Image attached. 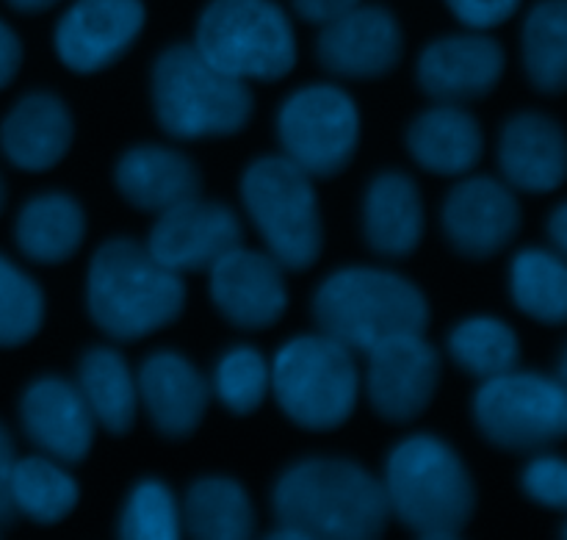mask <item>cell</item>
I'll use <instances>...</instances> for the list:
<instances>
[{
	"label": "cell",
	"instance_id": "603a6c76",
	"mask_svg": "<svg viewBox=\"0 0 567 540\" xmlns=\"http://www.w3.org/2000/svg\"><path fill=\"white\" fill-rule=\"evenodd\" d=\"M424 236V203L404 172H382L365 194V242L377 255L408 258Z\"/></svg>",
	"mask_w": 567,
	"mask_h": 540
},
{
	"label": "cell",
	"instance_id": "4dcf8cb0",
	"mask_svg": "<svg viewBox=\"0 0 567 540\" xmlns=\"http://www.w3.org/2000/svg\"><path fill=\"white\" fill-rule=\"evenodd\" d=\"M449 353L468 375L480 380L507 375L518 366L520 347L513 327L491 316L465 319L449 338Z\"/></svg>",
	"mask_w": 567,
	"mask_h": 540
},
{
	"label": "cell",
	"instance_id": "f35d334b",
	"mask_svg": "<svg viewBox=\"0 0 567 540\" xmlns=\"http://www.w3.org/2000/svg\"><path fill=\"white\" fill-rule=\"evenodd\" d=\"M360 0H293V9L299 11V17L308 22H330L336 17L347 14L349 9H354Z\"/></svg>",
	"mask_w": 567,
	"mask_h": 540
},
{
	"label": "cell",
	"instance_id": "d4e9b609",
	"mask_svg": "<svg viewBox=\"0 0 567 540\" xmlns=\"http://www.w3.org/2000/svg\"><path fill=\"white\" fill-rule=\"evenodd\" d=\"M14 236L17 247L33 264H64L81 249L86 216L70 194H39L20 211Z\"/></svg>",
	"mask_w": 567,
	"mask_h": 540
},
{
	"label": "cell",
	"instance_id": "60d3db41",
	"mask_svg": "<svg viewBox=\"0 0 567 540\" xmlns=\"http://www.w3.org/2000/svg\"><path fill=\"white\" fill-rule=\"evenodd\" d=\"M6 3L17 11H25V14H37V11H44L50 9V6H55L59 0H6Z\"/></svg>",
	"mask_w": 567,
	"mask_h": 540
},
{
	"label": "cell",
	"instance_id": "44dd1931",
	"mask_svg": "<svg viewBox=\"0 0 567 540\" xmlns=\"http://www.w3.org/2000/svg\"><path fill=\"white\" fill-rule=\"evenodd\" d=\"M72 114L55 94H28L0 128L6 159L25 172H48L70 153Z\"/></svg>",
	"mask_w": 567,
	"mask_h": 540
},
{
	"label": "cell",
	"instance_id": "e575fe53",
	"mask_svg": "<svg viewBox=\"0 0 567 540\" xmlns=\"http://www.w3.org/2000/svg\"><path fill=\"white\" fill-rule=\"evenodd\" d=\"M524 491L537 505L551 510L567 508V466L563 458L543 455L535 458L524 471Z\"/></svg>",
	"mask_w": 567,
	"mask_h": 540
},
{
	"label": "cell",
	"instance_id": "b9f144b4",
	"mask_svg": "<svg viewBox=\"0 0 567 540\" xmlns=\"http://www.w3.org/2000/svg\"><path fill=\"white\" fill-rule=\"evenodd\" d=\"M3 205H6V186L3 181H0V211H3Z\"/></svg>",
	"mask_w": 567,
	"mask_h": 540
},
{
	"label": "cell",
	"instance_id": "484cf974",
	"mask_svg": "<svg viewBox=\"0 0 567 540\" xmlns=\"http://www.w3.org/2000/svg\"><path fill=\"white\" fill-rule=\"evenodd\" d=\"M78 391L89 414L111 436H125L136 421L138 388L127 371L125 358L109 347L89 349L78 366Z\"/></svg>",
	"mask_w": 567,
	"mask_h": 540
},
{
	"label": "cell",
	"instance_id": "4fadbf2b",
	"mask_svg": "<svg viewBox=\"0 0 567 540\" xmlns=\"http://www.w3.org/2000/svg\"><path fill=\"white\" fill-rule=\"evenodd\" d=\"M402 28L380 6H354L347 14L324 22L319 37V61L324 70L352 81L388 75L402 59Z\"/></svg>",
	"mask_w": 567,
	"mask_h": 540
},
{
	"label": "cell",
	"instance_id": "d6986e66",
	"mask_svg": "<svg viewBox=\"0 0 567 540\" xmlns=\"http://www.w3.org/2000/svg\"><path fill=\"white\" fill-rule=\"evenodd\" d=\"M155 430L164 438H188L208 410V383L177 353H155L144 360L136 383Z\"/></svg>",
	"mask_w": 567,
	"mask_h": 540
},
{
	"label": "cell",
	"instance_id": "1f68e13d",
	"mask_svg": "<svg viewBox=\"0 0 567 540\" xmlns=\"http://www.w3.org/2000/svg\"><path fill=\"white\" fill-rule=\"evenodd\" d=\"M44 319L42 288L0 255V347L31 342Z\"/></svg>",
	"mask_w": 567,
	"mask_h": 540
},
{
	"label": "cell",
	"instance_id": "2e32d148",
	"mask_svg": "<svg viewBox=\"0 0 567 540\" xmlns=\"http://www.w3.org/2000/svg\"><path fill=\"white\" fill-rule=\"evenodd\" d=\"M520 227L515 194L493 177H471L452 189L443 205V231L452 247L471 261L502 253Z\"/></svg>",
	"mask_w": 567,
	"mask_h": 540
},
{
	"label": "cell",
	"instance_id": "f546056e",
	"mask_svg": "<svg viewBox=\"0 0 567 540\" xmlns=\"http://www.w3.org/2000/svg\"><path fill=\"white\" fill-rule=\"evenodd\" d=\"M11 499L17 513L28 516L37 524H59L75 510L78 486L55 460L25 458L14 466Z\"/></svg>",
	"mask_w": 567,
	"mask_h": 540
},
{
	"label": "cell",
	"instance_id": "d590c367",
	"mask_svg": "<svg viewBox=\"0 0 567 540\" xmlns=\"http://www.w3.org/2000/svg\"><path fill=\"white\" fill-rule=\"evenodd\" d=\"M460 22L468 28H496L518 11L520 0H446Z\"/></svg>",
	"mask_w": 567,
	"mask_h": 540
},
{
	"label": "cell",
	"instance_id": "ffe728a7",
	"mask_svg": "<svg viewBox=\"0 0 567 540\" xmlns=\"http://www.w3.org/2000/svg\"><path fill=\"white\" fill-rule=\"evenodd\" d=\"M498 161L507 183L518 192H554L567 175L563 128L546 114H518L504 128Z\"/></svg>",
	"mask_w": 567,
	"mask_h": 540
},
{
	"label": "cell",
	"instance_id": "d6a6232c",
	"mask_svg": "<svg viewBox=\"0 0 567 540\" xmlns=\"http://www.w3.org/2000/svg\"><path fill=\"white\" fill-rule=\"evenodd\" d=\"M271 386V369L264 355L249 347H236L219 360L214 377L216 397L230 414L249 416L260 408Z\"/></svg>",
	"mask_w": 567,
	"mask_h": 540
},
{
	"label": "cell",
	"instance_id": "f1b7e54d",
	"mask_svg": "<svg viewBox=\"0 0 567 540\" xmlns=\"http://www.w3.org/2000/svg\"><path fill=\"white\" fill-rule=\"evenodd\" d=\"M513 299L543 325H563L567 316V269L559 253L524 249L513 261Z\"/></svg>",
	"mask_w": 567,
	"mask_h": 540
},
{
	"label": "cell",
	"instance_id": "8992f818",
	"mask_svg": "<svg viewBox=\"0 0 567 540\" xmlns=\"http://www.w3.org/2000/svg\"><path fill=\"white\" fill-rule=\"evenodd\" d=\"M194 48L241 81H280L297 64L293 28L271 0H210Z\"/></svg>",
	"mask_w": 567,
	"mask_h": 540
},
{
	"label": "cell",
	"instance_id": "cb8c5ba5",
	"mask_svg": "<svg viewBox=\"0 0 567 540\" xmlns=\"http://www.w3.org/2000/svg\"><path fill=\"white\" fill-rule=\"evenodd\" d=\"M408 150L419 166L435 175H465L485 150L482 128L460 105L441 103L424 111L408 131Z\"/></svg>",
	"mask_w": 567,
	"mask_h": 540
},
{
	"label": "cell",
	"instance_id": "3957f363",
	"mask_svg": "<svg viewBox=\"0 0 567 540\" xmlns=\"http://www.w3.org/2000/svg\"><path fill=\"white\" fill-rule=\"evenodd\" d=\"M382 488L391 513L426 540L457 538L476 508L468 469L432 436H413L393 449Z\"/></svg>",
	"mask_w": 567,
	"mask_h": 540
},
{
	"label": "cell",
	"instance_id": "52a82bcc",
	"mask_svg": "<svg viewBox=\"0 0 567 540\" xmlns=\"http://www.w3.org/2000/svg\"><path fill=\"white\" fill-rule=\"evenodd\" d=\"M358 386L352 349L324 333L288 342L271 366L277 403L305 430H336L349 421L358 405Z\"/></svg>",
	"mask_w": 567,
	"mask_h": 540
},
{
	"label": "cell",
	"instance_id": "9a60e30c",
	"mask_svg": "<svg viewBox=\"0 0 567 540\" xmlns=\"http://www.w3.org/2000/svg\"><path fill=\"white\" fill-rule=\"evenodd\" d=\"M210 297L241 330H266L288 308L286 281L271 255L236 247L210 266Z\"/></svg>",
	"mask_w": 567,
	"mask_h": 540
},
{
	"label": "cell",
	"instance_id": "5b68a950",
	"mask_svg": "<svg viewBox=\"0 0 567 540\" xmlns=\"http://www.w3.org/2000/svg\"><path fill=\"white\" fill-rule=\"evenodd\" d=\"M153 103L161 128L175 139L233 136L252 116L247 83L210 64L194 44H175L158 55Z\"/></svg>",
	"mask_w": 567,
	"mask_h": 540
},
{
	"label": "cell",
	"instance_id": "83f0119b",
	"mask_svg": "<svg viewBox=\"0 0 567 540\" xmlns=\"http://www.w3.org/2000/svg\"><path fill=\"white\" fill-rule=\"evenodd\" d=\"M524 64L540 92L557 94L567 83V3L543 0L524 26Z\"/></svg>",
	"mask_w": 567,
	"mask_h": 540
},
{
	"label": "cell",
	"instance_id": "7402d4cb",
	"mask_svg": "<svg viewBox=\"0 0 567 540\" xmlns=\"http://www.w3.org/2000/svg\"><path fill=\"white\" fill-rule=\"evenodd\" d=\"M199 172L192 159L169 147L144 144L127 150L116 164V189L136 208L164 214L186 200L199 197Z\"/></svg>",
	"mask_w": 567,
	"mask_h": 540
},
{
	"label": "cell",
	"instance_id": "8d00e7d4",
	"mask_svg": "<svg viewBox=\"0 0 567 540\" xmlns=\"http://www.w3.org/2000/svg\"><path fill=\"white\" fill-rule=\"evenodd\" d=\"M17 455L14 441H11L9 430L0 425V527L11 524L17 519L14 499H11V477H14Z\"/></svg>",
	"mask_w": 567,
	"mask_h": 540
},
{
	"label": "cell",
	"instance_id": "9c48e42d",
	"mask_svg": "<svg viewBox=\"0 0 567 540\" xmlns=\"http://www.w3.org/2000/svg\"><path fill=\"white\" fill-rule=\"evenodd\" d=\"M482 436L513 452H537L567 432L565 383L532 371H507L485 380L474 399Z\"/></svg>",
	"mask_w": 567,
	"mask_h": 540
},
{
	"label": "cell",
	"instance_id": "e0dca14e",
	"mask_svg": "<svg viewBox=\"0 0 567 540\" xmlns=\"http://www.w3.org/2000/svg\"><path fill=\"white\" fill-rule=\"evenodd\" d=\"M504 72V50L480 33L432 42L419 59V83L432 100L449 105L471 103L496 89Z\"/></svg>",
	"mask_w": 567,
	"mask_h": 540
},
{
	"label": "cell",
	"instance_id": "6da1fadb",
	"mask_svg": "<svg viewBox=\"0 0 567 540\" xmlns=\"http://www.w3.org/2000/svg\"><path fill=\"white\" fill-rule=\"evenodd\" d=\"M275 540H369L385 532V488L352 460L313 458L291 466L275 488Z\"/></svg>",
	"mask_w": 567,
	"mask_h": 540
},
{
	"label": "cell",
	"instance_id": "ba28073f",
	"mask_svg": "<svg viewBox=\"0 0 567 540\" xmlns=\"http://www.w3.org/2000/svg\"><path fill=\"white\" fill-rule=\"evenodd\" d=\"M241 197L277 264L299 272L319 261L324 227L308 172L286 155L260 159L244 172Z\"/></svg>",
	"mask_w": 567,
	"mask_h": 540
},
{
	"label": "cell",
	"instance_id": "7a4b0ae2",
	"mask_svg": "<svg viewBox=\"0 0 567 540\" xmlns=\"http://www.w3.org/2000/svg\"><path fill=\"white\" fill-rule=\"evenodd\" d=\"M86 303L94 325L105 336L138 342L183 314L186 286L147 247L131 238H111L89 266Z\"/></svg>",
	"mask_w": 567,
	"mask_h": 540
},
{
	"label": "cell",
	"instance_id": "30bf717a",
	"mask_svg": "<svg viewBox=\"0 0 567 540\" xmlns=\"http://www.w3.org/2000/svg\"><path fill=\"white\" fill-rule=\"evenodd\" d=\"M277 133L288 161L310 177H332L347 170L358 150V105L330 83L305 86L282 103Z\"/></svg>",
	"mask_w": 567,
	"mask_h": 540
},
{
	"label": "cell",
	"instance_id": "ac0fdd59",
	"mask_svg": "<svg viewBox=\"0 0 567 540\" xmlns=\"http://www.w3.org/2000/svg\"><path fill=\"white\" fill-rule=\"evenodd\" d=\"M22 427L44 455L59 463H83L94 441V416L81 391L59 377L37 380L20 405Z\"/></svg>",
	"mask_w": 567,
	"mask_h": 540
},
{
	"label": "cell",
	"instance_id": "ab89813d",
	"mask_svg": "<svg viewBox=\"0 0 567 540\" xmlns=\"http://www.w3.org/2000/svg\"><path fill=\"white\" fill-rule=\"evenodd\" d=\"M548 233H551L554 249H557L559 255H565V249H567V205H557L551 222H548Z\"/></svg>",
	"mask_w": 567,
	"mask_h": 540
},
{
	"label": "cell",
	"instance_id": "74e56055",
	"mask_svg": "<svg viewBox=\"0 0 567 540\" xmlns=\"http://www.w3.org/2000/svg\"><path fill=\"white\" fill-rule=\"evenodd\" d=\"M22 64V44L17 33L0 20V89L9 86L14 81L17 70Z\"/></svg>",
	"mask_w": 567,
	"mask_h": 540
},
{
	"label": "cell",
	"instance_id": "8fae6325",
	"mask_svg": "<svg viewBox=\"0 0 567 540\" xmlns=\"http://www.w3.org/2000/svg\"><path fill=\"white\" fill-rule=\"evenodd\" d=\"M369 399L393 425L413 421L435 397L441 360L424 333H402L369 349Z\"/></svg>",
	"mask_w": 567,
	"mask_h": 540
},
{
	"label": "cell",
	"instance_id": "7c38bea8",
	"mask_svg": "<svg viewBox=\"0 0 567 540\" xmlns=\"http://www.w3.org/2000/svg\"><path fill=\"white\" fill-rule=\"evenodd\" d=\"M241 222L227 205L194 197L158 214L147 249L172 272L210 269L221 255L241 247Z\"/></svg>",
	"mask_w": 567,
	"mask_h": 540
},
{
	"label": "cell",
	"instance_id": "5bb4252c",
	"mask_svg": "<svg viewBox=\"0 0 567 540\" xmlns=\"http://www.w3.org/2000/svg\"><path fill=\"white\" fill-rule=\"evenodd\" d=\"M142 28V0H78L55 28V53L70 70L97 72L114 64Z\"/></svg>",
	"mask_w": 567,
	"mask_h": 540
},
{
	"label": "cell",
	"instance_id": "836d02e7",
	"mask_svg": "<svg viewBox=\"0 0 567 540\" xmlns=\"http://www.w3.org/2000/svg\"><path fill=\"white\" fill-rule=\"evenodd\" d=\"M120 538L175 540L181 538V510L169 488L158 480H142L127 497L120 519Z\"/></svg>",
	"mask_w": 567,
	"mask_h": 540
},
{
	"label": "cell",
	"instance_id": "4316f807",
	"mask_svg": "<svg viewBox=\"0 0 567 540\" xmlns=\"http://www.w3.org/2000/svg\"><path fill=\"white\" fill-rule=\"evenodd\" d=\"M188 536L199 540H244L255 532V510L247 491L227 477H205L188 488Z\"/></svg>",
	"mask_w": 567,
	"mask_h": 540
},
{
	"label": "cell",
	"instance_id": "277c9868",
	"mask_svg": "<svg viewBox=\"0 0 567 540\" xmlns=\"http://www.w3.org/2000/svg\"><path fill=\"white\" fill-rule=\"evenodd\" d=\"M316 325L343 347L369 353L402 333H424L430 305L404 277L382 269H341L324 281L313 299Z\"/></svg>",
	"mask_w": 567,
	"mask_h": 540
}]
</instances>
